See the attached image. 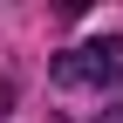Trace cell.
<instances>
[{
	"instance_id": "obj_1",
	"label": "cell",
	"mask_w": 123,
	"mask_h": 123,
	"mask_svg": "<svg viewBox=\"0 0 123 123\" xmlns=\"http://www.w3.org/2000/svg\"><path fill=\"white\" fill-rule=\"evenodd\" d=\"M55 82H68V89L123 82V41H89V48H68V55L55 62Z\"/></svg>"
},
{
	"instance_id": "obj_2",
	"label": "cell",
	"mask_w": 123,
	"mask_h": 123,
	"mask_svg": "<svg viewBox=\"0 0 123 123\" xmlns=\"http://www.w3.org/2000/svg\"><path fill=\"white\" fill-rule=\"evenodd\" d=\"M96 123H123V110H103V116H96Z\"/></svg>"
}]
</instances>
